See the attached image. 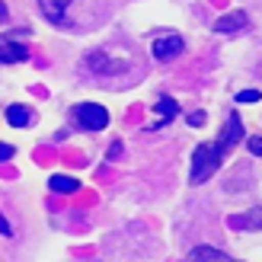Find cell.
<instances>
[{"label":"cell","instance_id":"obj_3","mask_svg":"<svg viewBox=\"0 0 262 262\" xmlns=\"http://www.w3.org/2000/svg\"><path fill=\"white\" fill-rule=\"evenodd\" d=\"M26 32H7V35H0V64H19L29 58V48H26Z\"/></svg>","mask_w":262,"mask_h":262},{"label":"cell","instance_id":"obj_17","mask_svg":"<svg viewBox=\"0 0 262 262\" xmlns=\"http://www.w3.org/2000/svg\"><path fill=\"white\" fill-rule=\"evenodd\" d=\"M0 233H4V237H13V230H10V224H7L4 214H0Z\"/></svg>","mask_w":262,"mask_h":262},{"label":"cell","instance_id":"obj_14","mask_svg":"<svg viewBox=\"0 0 262 262\" xmlns=\"http://www.w3.org/2000/svg\"><path fill=\"white\" fill-rule=\"evenodd\" d=\"M259 90H240V93H237V102H259Z\"/></svg>","mask_w":262,"mask_h":262},{"label":"cell","instance_id":"obj_12","mask_svg":"<svg viewBox=\"0 0 262 262\" xmlns=\"http://www.w3.org/2000/svg\"><path fill=\"white\" fill-rule=\"evenodd\" d=\"M48 189H51V192H64V195H71V192L80 189V182H77L74 176H51V179H48Z\"/></svg>","mask_w":262,"mask_h":262},{"label":"cell","instance_id":"obj_8","mask_svg":"<svg viewBox=\"0 0 262 262\" xmlns=\"http://www.w3.org/2000/svg\"><path fill=\"white\" fill-rule=\"evenodd\" d=\"M68 7H71V0H38L42 16H45L48 23H55V26L64 23V10H68Z\"/></svg>","mask_w":262,"mask_h":262},{"label":"cell","instance_id":"obj_10","mask_svg":"<svg viewBox=\"0 0 262 262\" xmlns=\"http://www.w3.org/2000/svg\"><path fill=\"white\" fill-rule=\"evenodd\" d=\"M230 227H250V230H262V208H253V211H246V214H233L230 217Z\"/></svg>","mask_w":262,"mask_h":262},{"label":"cell","instance_id":"obj_6","mask_svg":"<svg viewBox=\"0 0 262 262\" xmlns=\"http://www.w3.org/2000/svg\"><path fill=\"white\" fill-rule=\"evenodd\" d=\"M246 26H250V16H246L243 10H233V13H227V16L214 19L211 29H214L217 35H230V32H243Z\"/></svg>","mask_w":262,"mask_h":262},{"label":"cell","instance_id":"obj_16","mask_svg":"<svg viewBox=\"0 0 262 262\" xmlns=\"http://www.w3.org/2000/svg\"><path fill=\"white\" fill-rule=\"evenodd\" d=\"M189 125H192V128L205 125V112H192V115H189Z\"/></svg>","mask_w":262,"mask_h":262},{"label":"cell","instance_id":"obj_18","mask_svg":"<svg viewBox=\"0 0 262 262\" xmlns=\"http://www.w3.org/2000/svg\"><path fill=\"white\" fill-rule=\"evenodd\" d=\"M7 19H10V7L0 0V23H7Z\"/></svg>","mask_w":262,"mask_h":262},{"label":"cell","instance_id":"obj_9","mask_svg":"<svg viewBox=\"0 0 262 262\" xmlns=\"http://www.w3.org/2000/svg\"><path fill=\"white\" fill-rule=\"evenodd\" d=\"M157 115H160V119H157L150 128H163L166 122H173L176 115H179V102L173 96H160V99H157Z\"/></svg>","mask_w":262,"mask_h":262},{"label":"cell","instance_id":"obj_15","mask_svg":"<svg viewBox=\"0 0 262 262\" xmlns=\"http://www.w3.org/2000/svg\"><path fill=\"white\" fill-rule=\"evenodd\" d=\"M13 157H16V147H13V144H4V141H0V163L13 160Z\"/></svg>","mask_w":262,"mask_h":262},{"label":"cell","instance_id":"obj_1","mask_svg":"<svg viewBox=\"0 0 262 262\" xmlns=\"http://www.w3.org/2000/svg\"><path fill=\"white\" fill-rule=\"evenodd\" d=\"M221 160H224V157L217 154L214 144H199V147L192 150V176H189V182H192V186L208 182L214 176V169L221 166Z\"/></svg>","mask_w":262,"mask_h":262},{"label":"cell","instance_id":"obj_4","mask_svg":"<svg viewBox=\"0 0 262 262\" xmlns=\"http://www.w3.org/2000/svg\"><path fill=\"white\" fill-rule=\"evenodd\" d=\"M243 138H246V131H243L240 115H237V112H230V115H227L224 131H221V138L214 141V147H217V154H221V157H227V154H230V147H233V144H240Z\"/></svg>","mask_w":262,"mask_h":262},{"label":"cell","instance_id":"obj_2","mask_svg":"<svg viewBox=\"0 0 262 262\" xmlns=\"http://www.w3.org/2000/svg\"><path fill=\"white\" fill-rule=\"evenodd\" d=\"M71 122L83 131H102L109 125V109L96 106V102H77L71 109Z\"/></svg>","mask_w":262,"mask_h":262},{"label":"cell","instance_id":"obj_7","mask_svg":"<svg viewBox=\"0 0 262 262\" xmlns=\"http://www.w3.org/2000/svg\"><path fill=\"white\" fill-rule=\"evenodd\" d=\"M7 122H10L13 128H32V125H35V109L13 102V106H7Z\"/></svg>","mask_w":262,"mask_h":262},{"label":"cell","instance_id":"obj_11","mask_svg":"<svg viewBox=\"0 0 262 262\" xmlns=\"http://www.w3.org/2000/svg\"><path fill=\"white\" fill-rule=\"evenodd\" d=\"M192 262H227L230 256L224 250H214V246H195V250L189 253Z\"/></svg>","mask_w":262,"mask_h":262},{"label":"cell","instance_id":"obj_13","mask_svg":"<svg viewBox=\"0 0 262 262\" xmlns=\"http://www.w3.org/2000/svg\"><path fill=\"white\" fill-rule=\"evenodd\" d=\"M243 144L250 147V154L262 157V135H250V138H243Z\"/></svg>","mask_w":262,"mask_h":262},{"label":"cell","instance_id":"obj_5","mask_svg":"<svg viewBox=\"0 0 262 262\" xmlns=\"http://www.w3.org/2000/svg\"><path fill=\"white\" fill-rule=\"evenodd\" d=\"M154 58L157 61H173L182 55V48H186V42H182V35H160L154 38Z\"/></svg>","mask_w":262,"mask_h":262}]
</instances>
